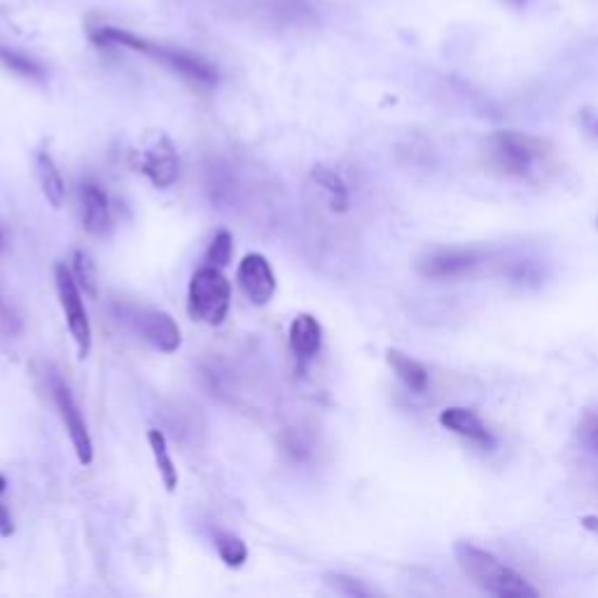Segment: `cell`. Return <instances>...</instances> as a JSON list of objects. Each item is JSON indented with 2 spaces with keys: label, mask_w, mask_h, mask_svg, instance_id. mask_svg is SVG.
<instances>
[{
  "label": "cell",
  "mask_w": 598,
  "mask_h": 598,
  "mask_svg": "<svg viewBox=\"0 0 598 598\" xmlns=\"http://www.w3.org/2000/svg\"><path fill=\"white\" fill-rule=\"evenodd\" d=\"M89 38H92V43L99 47H127L131 52L148 54L150 59L159 61V64L180 75V78H185L187 82H192V85H199L206 89L218 85V71H215L206 59L197 57V54L171 50V47H162V45H152L148 40L134 36V33L115 29V26H99V29H92Z\"/></svg>",
  "instance_id": "obj_1"
},
{
  "label": "cell",
  "mask_w": 598,
  "mask_h": 598,
  "mask_svg": "<svg viewBox=\"0 0 598 598\" xmlns=\"http://www.w3.org/2000/svg\"><path fill=\"white\" fill-rule=\"evenodd\" d=\"M484 157L503 176L535 180L549 169L552 148L542 138L521 131H496L484 141Z\"/></svg>",
  "instance_id": "obj_2"
},
{
  "label": "cell",
  "mask_w": 598,
  "mask_h": 598,
  "mask_svg": "<svg viewBox=\"0 0 598 598\" xmlns=\"http://www.w3.org/2000/svg\"><path fill=\"white\" fill-rule=\"evenodd\" d=\"M458 566L479 589L498 598H535L538 589L531 587L517 570L505 566L498 556L472 542L458 540L454 545Z\"/></svg>",
  "instance_id": "obj_3"
},
{
  "label": "cell",
  "mask_w": 598,
  "mask_h": 598,
  "mask_svg": "<svg viewBox=\"0 0 598 598\" xmlns=\"http://www.w3.org/2000/svg\"><path fill=\"white\" fill-rule=\"evenodd\" d=\"M232 304V285L220 267H201L190 281V314L194 321L206 325H220L229 314Z\"/></svg>",
  "instance_id": "obj_4"
},
{
  "label": "cell",
  "mask_w": 598,
  "mask_h": 598,
  "mask_svg": "<svg viewBox=\"0 0 598 598\" xmlns=\"http://www.w3.org/2000/svg\"><path fill=\"white\" fill-rule=\"evenodd\" d=\"M489 260V253L479 248H437L416 260V274L430 281H454L470 276Z\"/></svg>",
  "instance_id": "obj_5"
},
{
  "label": "cell",
  "mask_w": 598,
  "mask_h": 598,
  "mask_svg": "<svg viewBox=\"0 0 598 598\" xmlns=\"http://www.w3.org/2000/svg\"><path fill=\"white\" fill-rule=\"evenodd\" d=\"M136 166V171H141L143 176L150 178V183L159 187V190H166L176 183L180 176V164L178 155L169 136L157 131L145 138L141 150L134 152V159H131Z\"/></svg>",
  "instance_id": "obj_6"
},
{
  "label": "cell",
  "mask_w": 598,
  "mask_h": 598,
  "mask_svg": "<svg viewBox=\"0 0 598 598\" xmlns=\"http://www.w3.org/2000/svg\"><path fill=\"white\" fill-rule=\"evenodd\" d=\"M54 281H57L59 302L61 309H64L68 330H71L75 344H78V356L85 360L89 351H92V325H89L85 302H82V292L64 264H57V269H54Z\"/></svg>",
  "instance_id": "obj_7"
},
{
  "label": "cell",
  "mask_w": 598,
  "mask_h": 598,
  "mask_svg": "<svg viewBox=\"0 0 598 598\" xmlns=\"http://www.w3.org/2000/svg\"><path fill=\"white\" fill-rule=\"evenodd\" d=\"M52 393H54V402H57L59 416L64 421L66 433L71 437L75 454H78L82 465H89L94 461V444H92V435H89L87 423L82 419L78 402H75L71 388H68L64 381H61L57 374L52 377Z\"/></svg>",
  "instance_id": "obj_8"
},
{
  "label": "cell",
  "mask_w": 598,
  "mask_h": 598,
  "mask_svg": "<svg viewBox=\"0 0 598 598\" xmlns=\"http://www.w3.org/2000/svg\"><path fill=\"white\" fill-rule=\"evenodd\" d=\"M131 323L145 342H150L162 353H176L180 349V342H183L180 328L166 311L134 309L131 311Z\"/></svg>",
  "instance_id": "obj_9"
},
{
  "label": "cell",
  "mask_w": 598,
  "mask_h": 598,
  "mask_svg": "<svg viewBox=\"0 0 598 598\" xmlns=\"http://www.w3.org/2000/svg\"><path fill=\"white\" fill-rule=\"evenodd\" d=\"M243 295H246L255 307H264L271 302L276 292V276L269 260L260 253H250L241 260L239 271H236Z\"/></svg>",
  "instance_id": "obj_10"
},
{
  "label": "cell",
  "mask_w": 598,
  "mask_h": 598,
  "mask_svg": "<svg viewBox=\"0 0 598 598\" xmlns=\"http://www.w3.org/2000/svg\"><path fill=\"white\" fill-rule=\"evenodd\" d=\"M440 423L451 433L465 437V440L482 444V447H493V435L489 428L479 421V416L472 409L465 407H449L440 414Z\"/></svg>",
  "instance_id": "obj_11"
},
{
  "label": "cell",
  "mask_w": 598,
  "mask_h": 598,
  "mask_svg": "<svg viewBox=\"0 0 598 598\" xmlns=\"http://www.w3.org/2000/svg\"><path fill=\"white\" fill-rule=\"evenodd\" d=\"M80 199H82V225H85L87 232L96 236L108 232L110 206H108L106 192H103L96 183H92V180H87V183H82Z\"/></svg>",
  "instance_id": "obj_12"
},
{
  "label": "cell",
  "mask_w": 598,
  "mask_h": 598,
  "mask_svg": "<svg viewBox=\"0 0 598 598\" xmlns=\"http://www.w3.org/2000/svg\"><path fill=\"white\" fill-rule=\"evenodd\" d=\"M323 330L311 314H299L290 325V346L299 360L314 358L321 351Z\"/></svg>",
  "instance_id": "obj_13"
},
{
  "label": "cell",
  "mask_w": 598,
  "mask_h": 598,
  "mask_svg": "<svg viewBox=\"0 0 598 598\" xmlns=\"http://www.w3.org/2000/svg\"><path fill=\"white\" fill-rule=\"evenodd\" d=\"M386 360H388V365H391V370L398 374V379L409 388V391H414V393L428 391V372H426V367L419 363V360L409 358L407 353H402L398 349H388Z\"/></svg>",
  "instance_id": "obj_14"
},
{
  "label": "cell",
  "mask_w": 598,
  "mask_h": 598,
  "mask_svg": "<svg viewBox=\"0 0 598 598\" xmlns=\"http://www.w3.org/2000/svg\"><path fill=\"white\" fill-rule=\"evenodd\" d=\"M38 180H40V187H43L45 199L50 201L54 208L64 206L66 183L64 178H61L54 159L47 155V152H38Z\"/></svg>",
  "instance_id": "obj_15"
},
{
  "label": "cell",
  "mask_w": 598,
  "mask_h": 598,
  "mask_svg": "<svg viewBox=\"0 0 598 598\" xmlns=\"http://www.w3.org/2000/svg\"><path fill=\"white\" fill-rule=\"evenodd\" d=\"M311 176L318 185L323 187L325 192H328V199H330V208L335 213H346L349 211V187H346L344 178L339 176L335 169H330V166H314V171H311Z\"/></svg>",
  "instance_id": "obj_16"
},
{
  "label": "cell",
  "mask_w": 598,
  "mask_h": 598,
  "mask_svg": "<svg viewBox=\"0 0 598 598\" xmlns=\"http://www.w3.org/2000/svg\"><path fill=\"white\" fill-rule=\"evenodd\" d=\"M148 442H150L152 456H155L157 470H159V475H162V482L166 486V491H176L178 468L173 465V458L169 454V444H166V437H164L162 430H150Z\"/></svg>",
  "instance_id": "obj_17"
},
{
  "label": "cell",
  "mask_w": 598,
  "mask_h": 598,
  "mask_svg": "<svg viewBox=\"0 0 598 598\" xmlns=\"http://www.w3.org/2000/svg\"><path fill=\"white\" fill-rule=\"evenodd\" d=\"M0 66L8 68L10 73H15L24 80H36V82L45 80V68L40 66L36 59H31L29 54L12 50V47L0 45Z\"/></svg>",
  "instance_id": "obj_18"
},
{
  "label": "cell",
  "mask_w": 598,
  "mask_h": 598,
  "mask_svg": "<svg viewBox=\"0 0 598 598\" xmlns=\"http://www.w3.org/2000/svg\"><path fill=\"white\" fill-rule=\"evenodd\" d=\"M73 278L78 283V288L92 299L99 297V276H96V267L85 250H78L73 255Z\"/></svg>",
  "instance_id": "obj_19"
},
{
  "label": "cell",
  "mask_w": 598,
  "mask_h": 598,
  "mask_svg": "<svg viewBox=\"0 0 598 598\" xmlns=\"http://www.w3.org/2000/svg\"><path fill=\"white\" fill-rule=\"evenodd\" d=\"M215 547H218L220 559L227 563L229 568H239L243 566V561L248 559V547L241 538H234V535H220L215 540Z\"/></svg>",
  "instance_id": "obj_20"
},
{
  "label": "cell",
  "mask_w": 598,
  "mask_h": 598,
  "mask_svg": "<svg viewBox=\"0 0 598 598\" xmlns=\"http://www.w3.org/2000/svg\"><path fill=\"white\" fill-rule=\"evenodd\" d=\"M232 250H234V243H232V234L229 232H218L215 234V239L211 243V248H208V262L213 264V267H227L229 260H232Z\"/></svg>",
  "instance_id": "obj_21"
},
{
  "label": "cell",
  "mask_w": 598,
  "mask_h": 598,
  "mask_svg": "<svg viewBox=\"0 0 598 598\" xmlns=\"http://www.w3.org/2000/svg\"><path fill=\"white\" fill-rule=\"evenodd\" d=\"M328 584L342 596L363 598V596L374 594V589H370L367 584H363L360 580H356V577H349V575H328Z\"/></svg>",
  "instance_id": "obj_22"
},
{
  "label": "cell",
  "mask_w": 598,
  "mask_h": 598,
  "mask_svg": "<svg viewBox=\"0 0 598 598\" xmlns=\"http://www.w3.org/2000/svg\"><path fill=\"white\" fill-rule=\"evenodd\" d=\"M19 330H22V321H19L15 309L8 304V299L0 295V332L8 337H15Z\"/></svg>",
  "instance_id": "obj_23"
},
{
  "label": "cell",
  "mask_w": 598,
  "mask_h": 598,
  "mask_svg": "<svg viewBox=\"0 0 598 598\" xmlns=\"http://www.w3.org/2000/svg\"><path fill=\"white\" fill-rule=\"evenodd\" d=\"M582 120H584V129L598 136V110H591V108L582 110Z\"/></svg>",
  "instance_id": "obj_24"
},
{
  "label": "cell",
  "mask_w": 598,
  "mask_h": 598,
  "mask_svg": "<svg viewBox=\"0 0 598 598\" xmlns=\"http://www.w3.org/2000/svg\"><path fill=\"white\" fill-rule=\"evenodd\" d=\"M15 528H12V517L8 512V507L0 505V535H10Z\"/></svg>",
  "instance_id": "obj_25"
},
{
  "label": "cell",
  "mask_w": 598,
  "mask_h": 598,
  "mask_svg": "<svg viewBox=\"0 0 598 598\" xmlns=\"http://www.w3.org/2000/svg\"><path fill=\"white\" fill-rule=\"evenodd\" d=\"M584 435H587V440L598 447V416L596 419H589L587 426H584Z\"/></svg>",
  "instance_id": "obj_26"
},
{
  "label": "cell",
  "mask_w": 598,
  "mask_h": 598,
  "mask_svg": "<svg viewBox=\"0 0 598 598\" xmlns=\"http://www.w3.org/2000/svg\"><path fill=\"white\" fill-rule=\"evenodd\" d=\"M584 526H587V528H594V531H598V519L587 517V519H584Z\"/></svg>",
  "instance_id": "obj_27"
},
{
  "label": "cell",
  "mask_w": 598,
  "mask_h": 598,
  "mask_svg": "<svg viewBox=\"0 0 598 598\" xmlns=\"http://www.w3.org/2000/svg\"><path fill=\"white\" fill-rule=\"evenodd\" d=\"M5 250V232H3V227H0V253H3Z\"/></svg>",
  "instance_id": "obj_28"
},
{
  "label": "cell",
  "mask_w": 598,
  "mask_h": 598,
  "mask_svg": "<svg viewBox=\"0 0 598 598\" xmlns=\"http://www.w3.org/2000/svg\"><path fill=\"white\" fill-rule=\"evenodd\" d=\"M5 486H8V482H5V477H3V475H0V493H3V491H5Z\"/></svg>",
  "instance_id": "obj_29"
},
{
  "label": "cell",
  "mask_w": 598,
  "mask_h": 598,
  "mask_svg": "<svg viewBox=\"0 0 598 598\" xmlns=\"http://www.w3.org/2000/svg\"><path fill=\"white\" fill-rule=\"evenodd\" d=\"M510 3H514V5H524L526 0H510Z\"/></svg>",
  "instance_id": "obj_30"
}]
</instances>
